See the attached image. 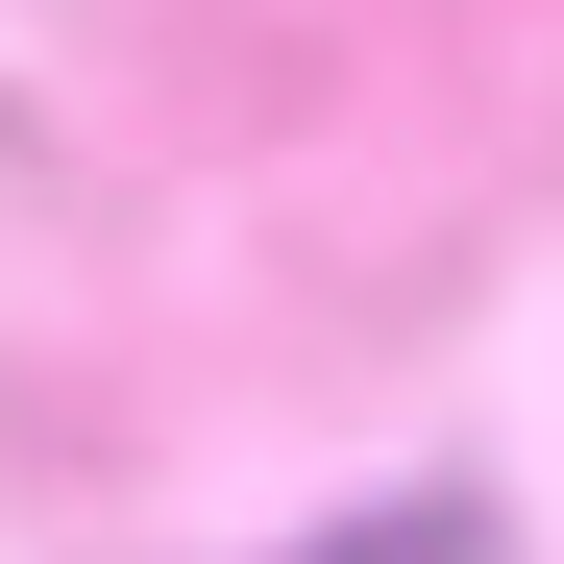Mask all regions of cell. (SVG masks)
<instances>
[{
	"mask_svg": "<svg viewBox=\"0 0 564 564\" xmlns=\"http://www.w3.org/2000/svg\"><path fill=\"white\" fill-rule=\"evenodd\" d=\"M319 564H491V516H466V491H393V516H368V540H319Z\"/></svg>",
	"mask_w": 564,
	"mask_h": 564,
	"instance_id": "1",
	"label": "cell"
}]
</instances>
